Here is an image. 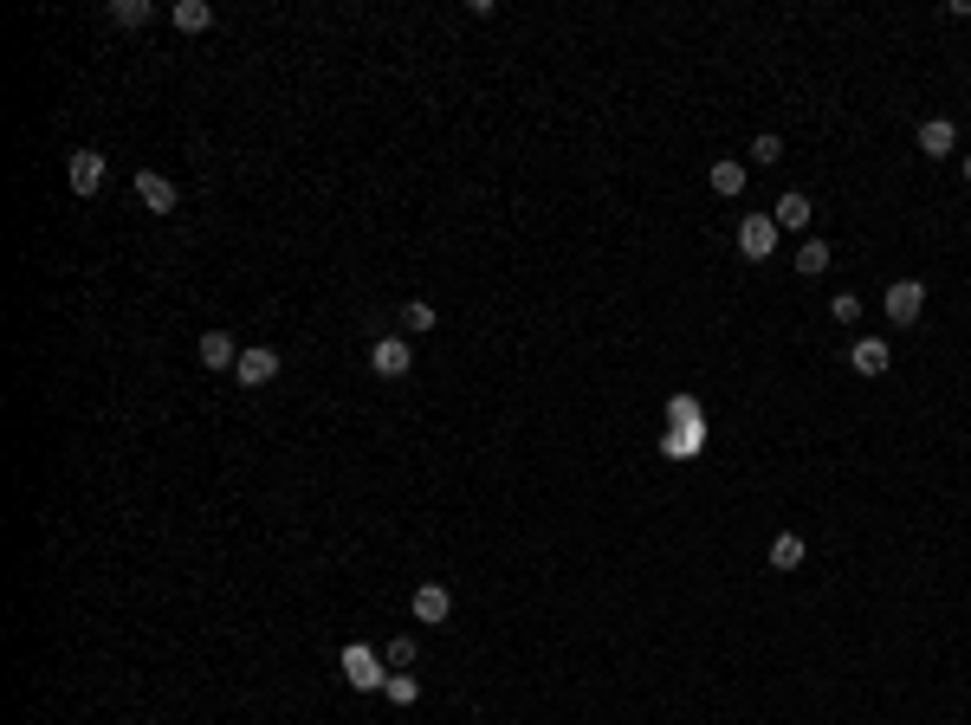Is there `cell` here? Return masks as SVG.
Returning a JSON list of instances; mask_svg holds the SVG:
<instances>
[{
    "instance_id": "cell-17",
    "label": "cell",
    "mask_w": 971,
    "mask_h": 725,
    "mask_svg": "<svg viewBox=\"0 0 971 725\" xmlns=\"http://www.w3.org/2000/svg\"><path fill=\"white\" fill-rule=\"evenodd\" d=\"M797 272H803V279H823V272H829V240H803L797 246Z\"/></svg>"
},
{
    "instance_id": "cell-2",
    "label": "cell",
    "mask_w": 971,
    "mask_h": 725,
    "mask_svg": "<svg viewBox=\"0 0 971 725\" xmlns=\"http://www.w3.org/2000/svg\"><path fill=\"white\" fill-rule=\"evenodd\" d=\"M136 201H143L149 214H175L182 208V188H175L162 169H136Z\"/></svg>"
},
{
    "instance_id": "cell-24",
    "label": "cell",
    "mask_w": 971,
    "mask_h": 725,
    "mask_svg": "<svg viewBox=\"0 0 971 725\" xmlns=\"http://www.w3.org/2000/svg\"><path fill=\"white\" fill-rule=\"evenodd\" d=\"M667 447H674V454H693V447H700V421H693V428H674V441H667Z\"/></svg>"
},
{
    "instance_id": "cell-3",
    "label": "cell",
    "mask_w": 971,
    "mask_h": 725,
    "mask_svg": "<svg viewBox=\"0 0 971 725\" xmlns=\"http://www.w3.org/2000/svg\"><path fill=\"white\" fill-rule=\"evenodd\" d=\"M738 253L745 259H771L777 253V221L771 214H745V221H738Z\"/></svg>"
},
{
    "instance_id": "cell-12",
    "label": "cell",
    "mask_w": 971,
    "mask_h": 725,
    "mask_svg": "<svg viewBox=\"0 0 971 725\" xmlns=\"http://www.w3.org/2000/svg\"><path fill=\"white\" fill-rule=\"evenodd\" d=\"M195 357H201V369H234V363H240V344H234L227 331H208Z\"/></svg>"
},
{
    "instance_id": "cell-20",
    "label": "cell",
    "mask_w": 971,
    "mask_h": 725,
    "mask_svg": "<svg viewBox=\"0 0 971 725\" xmlns=\"http://www.w3.org/2000/svg\"><path fill=\"white\" fill-rule=\"evenodd\" d=\"M777 156H784V136H777V130H758V136H751V162H764V169H771Z\"/></svg>"
},
{
    "instance_id": "cell-10",
    "label": "cell",
    "mask_w": 971,
    "mask_h": 725,
    "mask_svg": "<svg viewBox=\"0 0 971 725\" xmlns=\"http://www.w3.org/2000/svg\"><path fill=\"white\" fill-rule=\"evenodd\" d=\"M454 615V590L447 583H421L415 590V622H447Z\"/></svg>"
},
{
    "instance_id": "cell-4",
    "label": "cell",
    "mask_w": 971,
    "mask_h": 725,
    "mask_svg": "<svg viewBox=\"0 0 971 725\" xmlns=\"http://www.w3.org/2000/svg\"><path fill=\"white\" fill-rule=\"evenodd\" d=\"M279 369H285V363H279V350H266V344H246V350H240V363H234V376L246 382V389H266V382L279 376Z\"/></svg>"
},
{
    "instance_id": "cell-21",
    "label": "cell",
    "mask_w": 971,
    "mask_h": 725,
    "mask_svg": "<svg viewBox=\"0 0 971 725\" xmlns=\"http://www.w3.org/2000/svg\"><path fill=\"white\" fill-rule=\"evenodd\" d=\"M382 693H389L395 706H415V700H421V680H415V674H389V687H382Z\"/></svg>"
},
{
    "instance_id": "cell-11",
    "label": "cell",
    "mask_w": 971,
    "mask_h": 725,
    "mask_svg": "<svg viewBox=\"0 0 971 725\" xmlns=\"http://www.w3.org/2000/svg\"><path fill=\"white\" fill-rule=\"evenodd\" d=\"M72 188L78 195H98L104 188V156L98 149H72Z\"/></svg>"
},
{
    "instance_id": "cell-14",
    "label": "cell",
    "mask_w": 971,
    "mask_h": 725,
    "mask_svg": "<svg viewBox=\"0 0 971 725\" xmlns=\"http://www.w3.org/2000/svg\"><path fill=\"white\" fill-rule=\"evenodd\" d=\"M713 195H745V162H738V156L713 162Z\"/></svg>"
},
{
    "instance_id": "cell-13",
    "label": "cell",
    "mask_w": 971,
    "mask_h": 725,
    "mask_svg": "<svg viewBox=\"0 0 971 725\" xmlns=\"http://www.w3.org/2000/svg\"><path fill=\"white\" fill-rule=\"evenodd\" d=\"M803 557H810V544H803L797 531H777L771 538V570H797Z\"/></svg>"
},
{
    "instance_id": "cell-22",
    "label": "cell",
    "mask_w": 971,
    "mask_h": 725,
    "mask_svg": "<svg viewBox=\"0 0 971 725\" xmlns=\"http://www.w3.org/2000/svg\"><path fill=\"white\" fill-rule=\"evenodd\" d=\"M667 421H674V428H693V421H700V402H693V395H674V402H667Z\"/></svg>"
},
{
    "instance_id": "cell-6",
    "label": "cell",
    "mask_w": 971,
    "mask_h": 725,
    "mask_svg": "<svg viewBox=\"0 0 971 725\" xmlns=\"http://www.w3.org/2000/svg\"><path fill=\"white\" fill-rule=\"evenodd\" d=\"M887 363H894L887 337H855V344H849V369H855V376H887Z\"/></svg>"
},
{
    "instance_id": "cell-18",
    "label": "cell",
    "mask_w": 971,
    "mask_h": 725,
    "mask_svg": "<svg viewBox=\"0 0 971 725\" xmlns=\"http://www.w3.org/2000/svg\"><path fill=\"white\" fill-rule=\"evenodd\" d=\"M111 20L136 33V26H149V20H156V7H149V0H111Z\"/></svg>"
},
{
    "instance_id": "cell-5",
    "label": "cell",
    "mask_w": 971,
    "mask_h": 725,
    "mask_svg": "<svg viewBox=\"0 0 971 725\" xmlns=\"http://www.w3.org/2000/svg\"><path fill=\"white\" fill-rule=\"evenodd\" d=\"M920 311H926V285L920 279H894V285H887V318H894V324H920Z\"/></svg>"
},
{
    "instance_id": "cell-7",
    "label": "cell",
    "mask_w": 971,
    "mask_h": 725,
    "mask_svg": "<svg viewBox=\"0 0 971 725\" xmlns=\"http://www.w3.org/2000/svg\"><path fill=\"white\" fill-rule=\"evenodd\" d=\"M369 369H376V376H389V382H402L408 369H415V357H408L402 337H382V344L369 350Z\"/></svg>"
},
{
    "instance_id": "cell-9",
    "label": "cell",
    "mask_w": 971,
    "mask_h": 725,
    "mask_svg": "<svg viewBox=\"0 0 971 725\" xmlns=\"http://www.w3.org/2000/svg\"><path fill=\"white\" fill-rule=\"evenodd\" d=\"M959 149V123L952 117H926L920 123V156H952Z\"/></svg>"
},
{
    "instance_id": "cell-19",
    "label": "cell",
    "mask_w": 971,
    "mask_h": 725,
    "mask_svg": "<svg viewBox=\"0 0 971 725\" xmlns=\"http://www.w3.org/2000/svg\"><path fill=\"white\" fill-rule=\"evenodd\" d=\"M434 318H441V311H434L428 298H408L402 305V331H434Z\"/></svg>"
},
{
    "instance_id": "cell-25",
    "label": "cell",
    "mask_w": 971,
    "mask_h": 725,
    "mask_svg": "<svg viewBox=\"0 0 971 725\" xmlns=\"http://www.w3.org/2000/svg\"><path fill=\"white\" fill-rule=\"evenodd\" d=\"M965 182H971V156H965Z\"/></svg>"
},
{
    "instance_id": "cell-23",
    "label": "cell",
    "mask_w": 971,
    "mask_h": 725,
    "mask_svg": "<svg viewBox=\"0 0 971 725\" xmlns=\"http://www.w3.org/2000/svg\"><path fill=\"white\" fill-rule=\"evenodd\" d=\"M829 318H836V324H861V298H855V292H836V305H829Z\"/></svg>"
},
{
    "instance_id": "cell-15",
    "label": "cell",
    "mask_w": 971,
    "mask_h": 725,
    "mask_svg": "<svg viewBox=\"0 0 971 725\" xmlns=\"http://www.w3.org/2000/svg\"><path fill=\"white\" fill-rule=\"evenodd\" d=\"M175 26H182V33H208L214 7H208V0H175Z\"/></svg>"
},
{
    "instance_id": "cell-8",
    "label": "cell",
    "mask_w": 971,
    "mask_h": 725,
    "mask_svg": "<svg viewBox=\"0 0 971 725\" xmlns=\"http://www.w3.org/2000/svg\"><path fill=\"white\" fill-rule=\"evenodd\" d=\"M810 214H816V201L803 195V188H790V195H777V208H771V221H777V234H803V227H810Z\"/></svg>"
},
{
    "instance_id": "cell-16",
    "label": "cell",
    "mask_w": 971,
    "mask_h": 725,
    "mask_svg": "<svg viewBox=\"0 0 971 725\" xmlns=\"http://www.w3.org/2000/svg\"><path fill=\"white\" fill-rule=\"evenodd\" d=\"M415 635H389L382 641V661H389V674H408V667H415Z\"/></svg>"
},
{
    "instance_id": "cell-1",
    "label": "cell",
    "mask_w": 971,
    "mask_h": 725,
    "mask_svg": "<svg viewBox=\"0 0 971 725\" xmlns=\"http://www.w3.org/2000/svg\"><path fill=\"white\" fill-rule=\"evenodd\" d=\"M344 674H350V687H363V693H382V687H389V661H382L376 648H363V641H350V648H344Z\"/></svg>"
}]
</instances>
